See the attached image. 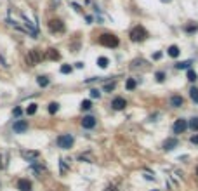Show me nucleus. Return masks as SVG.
<instances>
[{"label":"nucleus","instance_id":"nucleus-1","mask_svg":"<svg viewBox=\"0 0 198 191\" xmlns=\"http://www.w3.org/2000/svg\"><path fill=\"white\" fill-rule=\"evenodd\" d=\"M99 44L104 45V47H111V49H115V47H118L120 45V40H118V37H115L113 33H103L101 37H99Z\"/></svg>","mask_w":198,"mask_h":191},{"label":"nucleus","instance_id":"nucleus-2","mask_svg":"<svg viewBox=\"0 0 198 191\" xmlns=\"http://www.w3.org/2000/svg\"><path fill=\"white\" fill-rule=\"evenodd\" d=\"M129 35H131V40L132 42H142V40L148 38V31H146V28L141 26V24H137V26L132 28Z\"/></svg>","mask_w":198,"mask_h":191},{"label":"nucleus","instance_id":"nucleus-3","mask_svg":"<svg viewBox=\"0 0 198 191\" xmlns=\"http://www.w3.org/2000/svg\"><path fill=\"white\" fill-rule=\"evenodd\" d=\"M73 142H75V139H73L71 134H61L59 137H57V146H59L61 150H70V148H73Z\"/></svg>","mask_w":198,"mask_h":191},{"label":"nucleus","instance_id":"nucleus-4","mask_svg":"<svg viewBox=\"0 0 198 191\" xmlns=\"http://www.w3.org/2000/svg\"><path fill=\"white\" fill-rule=\"evenodd\" d=\"M82 127L83 129H87V130H90V129H94L96 127V124H97V120H96V116H92V115H87V116H83L82 118Z\"/></svg>","mask_w":198,"mask_h":191},{"label":"nucleus","instance_id":"nucleus-5","mask_svg":"<svg viewBox=\"0 0 198 191\" xmlns=\"http://www.w3.org/2000/svg\"><path fill=\"white\" fill-rule=\"evenodd\" d=\"M186 129H188V122L184 120V118H179V120H176V124H174L172 130H174V134H183Z\"/></svg>","mask_w":198,"mask_h":191},{"label":"nucleus","instance_id":"nucleus-6","mask_svg":"<svg viewBox=\"0 0 198 191\" xmlns=\"http://www.w3.org/2000/svg\"><path fill=\"white\" fill-rule=\"evenodd\" d=\"M49 30H51V31H56V33L64 31L63 21H59V19H51V21H49Z\"/></svg>","mask_w":198,"mask_h":191},{"label":"nucleus","instance_id":"nucleus-7","mask_svg":"<svg viewBox=\"0 0 198 191\" xmlns=\"http://www.w3.org/2000/svg\"><path fill=\"white\" fill-rule=\"evenodd\" d=\"M12 130H14L16 134H23L24 130H28V122L26 120H18V122H14V125H12Z\"/></svg>","mask_w":198,"mask_h":191},{"label":"nucleus","instance_id":"nucleus-8","mask_svg":"<svg viewBox=\"0 0 198 191\" xmlns=\"http://www.w3.org/2000/svg\"><path fill=\"white\" fill-rule=\"evenodd\" d=\"M125 106H127V101L123 98H115L111 101V108L116 109V111H122V109H125Z\"/></svg>","mask_w":198,"mask_h":191},{"label":"nucleus","instance_id":"nucleus-9","mask_svg":"<svg viewBox=\"0 0 198 191\" xmlns=\"http://www.w3.org/2000/svg\"><path fill=\"white\" fill-rule=\"evenodd\" d=\"M176 146H177V139H174V137H169V139H165V141H163V144H162V148H163L165 151H170V150H174Z\"/></svg>","mask_w":198,"mask_h":191},{"label":"nucleus","instance_id":"nucleus-10","mask_svg":"<svg viewBox=\"0 0 198 191\" xmlns=\"http://www.w3.org/2000/svg\"><path fill=\"white\" fill-rule=\"evenodd\" d=\"M18 189L19 191H31V183L28 179H19L18 181Z\"/></svg>","mask_w":198,"mask_h":191},{"label":"nucleus","instance_id":"nucleus-11","mask_svg":"<svg viewBox=\"0 0 198 191\" xmlns=\"http://www.w3.org/2000/svg\"><path fill=\"white\" fill-rule=\"evenodd\" d=\"M40 59H42V56H40V54L37 52V50H31V52H30V56H28V63H30V64H35V63H38V61H40Z\"/></svg>","mask_w":198,"mask_h":191},{"label":"nucleus","instance_id":"nucleus-12","mask_svg":"<svg viewBox=\"0 0 198 191\" xmlns=\"http://www.w3.org/2000/svg\"><path fill=\"white\" fill-rule=\"evenodd\" d=\"M183 98L181 96H172L170 98V106H174V108H181L183 106Z\"/></svg>","mask_w":198,"mask_h":191},{"label":"nucleus","instance_id":"nucleus-13","mask_svg":"<svg viewBox=\"0 0 198 191\" xmlns=\"http://www.w3.org/2000/svg\"><path fill=\"white\" fill-rule=\"evenodd\" d=\"M45 57H47V59H59V52H57L56 49H49L47 52H45Z\"/></svg>","mask_w":198,"mask_h":191},{"label":"nucleus","instance_id":"nucleus-14","mask_svg":"<svg viewBox=\"0 0 198 191\" xmlns=\"http://www.w3.org/2000/svg\"><path fill=\"white\" fill-rule=\"evenodd\" d=\"M47 111L51 113V115L57 113V111H59V104H57V103H49V104H47Z\"/></svg>","mask_w":198,"mask_h":191},{"label":"nucleus","instance_id":"nucleus-15","mask_svg":"<svg viewBox=\"0 0 198 191\" xmlns=\"http://www.w3.org/2000/svg\"><path fill=\"white\" fill-rule=\"evenodd\" d=\"M136 85H137V82H136V78H127V82H125V89L127 90H134L136 89Z\"/></svg>","mask_w":198,"mask_h":191},{"label":"nucleus","instance_id":"nucleus-16","mask_svg":"<svg viewBox=\"0 0 198 191\" xmlns=\"http://www.w3.org/2000/svg\"><path fill=\"white\" fill-rule=\"evenodd\" d=\"M108 64H110L108 57H104V56L97 57V66H99V68H108Z\"/></svg>","mask_w":198,"mask_h":191},{"label":"nucleus","instance_id":"nucleus-17","mask_svg":"<svg viewBox=\"0 0 198 191\" xmlns=\"http://www.w3.org/2000/svg\"><path fill=\"white\" fill-rule=\"evenodd\" d=\"M179 47H177V45H170V47H169V56L170 57H177L179 56Z\"/></svg>","mask_w":198,"mask_h":191},{"label":"nucleus","instance_id":"nucleus-18","mask_svg":"<svg viewBox=\"0 0 198 191\" xmlns=\"http://www.w3.org/2000/svg\"><path fill=\"white\" fill-rule=\"evenodd\" d=\"M188 127L191 130H198V116H193L191 120H188Z\"/></svg>","mask_w":198,"mask_h":191},{"label":"nucleus","instance_id":"nucleus-19","mask_svg":"<svg viewBox=\"0 0 198 191\" xmlns=\"http://www.w3.org/2000/svg\"><path fill=\"white\" fill-rule=\"evenodd\" d=\"M190 98L198 104V87H191L190 89Z\"/></svg>","mask_w":198,"mask_h":191},{"label":"nucleus","instance_id":"nucleus-20","mask_svg":"<svg viewBox=\"0 0 198 191\" xmlns=\"http://www.w3.org/2000/svg\"><path fill=\"white\" fill-rule=\"evenodd\" d=\"M37 82H38V85H40V87H47V85H49V82H51V80H49L47 77L40 75V77H38V78H37Z\"/></svg>","mask_w":198,"mask_h":191},{"label":"nucleus","instance_id":"nucleus-21","mask_svg":"<svg viewBox=\"0 0 198 191\" xmlns=\"http://www.w3.org/2000/svg\"><path fill=\"white\" fill-rule=\"evenodd\" d=\"M23 157L28 158V160H31V158H37L38 157V151H23Z\"/></svg>","mask_w":198,"mask_h":191},{"label":"nucleus","instance_id":"nucleus-22","mask_svg":"<svg viewBox=\"0 0 198 191\" xmlns=\"http://www.w3.org/2000/svg\"><path fill=\"white\" fill-rule=\"evenodd\" d=\"M186 78L190 80V82H196V80H198V75L195 73L193 70H188V73H186Z\"/></svg>","mask_w":198,"mask_h":191},{"label":"nucleus","instance_id":"nucleus-23","mask_svg":"<svg viewBox=\"0 0 198 191\" xmlns=\"http://www.w3.org/2000/svg\"><path fill=\"white\" fill-rule=\"evenodd\" d=\"M37 109H38V104H35V103H31V104H28V108H26V113H28V115H35V113H37Z\"/></svg>","mask_w":198,"mask_h":191},{"label":"nucleus","instance_id":"nucleus-24","mask_svg":"<svg viewBox=\"0 0 198 191\" xmlns=\"http://www.w3.org/2000/svg\"><path fill=\"white\" fill-rule=\"evenodd\" d=\"M90 108H92V101H90V99H83L82 101V109L83 111H89Z\"/></svg>","mask_w":198,"mask_h":191},{"label":"nucleus","instance_id":"nucleus-25","mask_svg":"<svg viewBox=\"0 0 198 191\" xmlns=\"http://www.w3.org/2000/svg\"><path fill=\"white\" fill-rule=\"evenodd\" d=\"M191 64H193V61H183V63H177V68L179 70H188Z\"/></svg>","mask_w":198,"mask_h":191},{"label":"nucleus","instance_id":"nucleus-26","mask_svg":"<svg viewBox=\"0 0 198 191\" xmlns=\"http://www.w3.org/2000/svg\"><path fill=\"white\" fill-rule=\"evenodd\" d=\"M61 73H64V75L71 73V66L70 64H61Z\"/></svg>","mask_w":198,"mask_h":191},{"label":"nucleus","instance_id":"nucleus-27","mask_svg":"<svg viewBox=\"0 0 198 191\" xmlns=\"http://www.w3.org/2000/svg\"><path fill=\"white\" fill-rule=\"evenodd\" d=\"M155 78H157V82H163L165 80V73L163 71H157V73H155Z\"/></svg>","mask_w":198,"mask_h":191},{"label":"nucleus","instance_id":"nucleus-28","mask_svg":"<svg viewBox=\"0 0 198 191\" xmlns=\"http://www.w3.org/2000/svg\"><path fill=\"white\" fill-rule=\"evenodd\" d=\"M113 89H115V82H111V83H108V85L103 87V90H104V92H111Z\"/></svg>","mask_w":198,"mask_h":191},{"label":"nucleus","instance_id":"nucleus-29","mask_svg":"<svg viewBox=\"0 0 198 191\" xmlns=\"http://www.w3.org/2000/svg\"><path fill=\"white\" fill-rule=\"evenodd\" d=\"M90 96H92L94 99H97V98H99V96H101V92H99V90H97V89H90Z\"/></svg>","mask_w":198,"mask_h":191},{"label":"nucleus","instance_id":"nucleus-30","mask_svg":"<svg viewBox=\"0 0 198 191\" xmlns=\"http://www.w3.org/2000/svg\"><path fill=\"white\" fill-rule=\"evenodd\" d=\"M21 113H23V109H21V108H14V111H12V115H14V116H19V115H21Z\"/></svg>","mask_w":198,"mask_h":191},{"label":"nucleus","instance_id":"nucleus-31","mask_svg":"<svg viewBox=\"0 0 198 191\" xmlns=\"http://www.w3.org/2000/svg\"><path fill=\"white\" fill-rule=\"evenodd\" d=\"M191 142H193V144H198V134L191 135Z\"/></svg>","mask_w":198,"mask_h":191},{"label":"nucleus","instance_id":"nucleus-32","mask_svg":"<svg viewBox=\"0 0 198 191\" xmlns=\"http://www.w3.org/2000/svg\"><path fill=\"white\" fill-rule=\"evenodd\" d=\"M198 30V26L195 24V26H186V31H196Z\"/></svg>","mask_w":198,"mask_h":191},{"label":"nucleus","instance_id":"nucleus-33","mask_svg":"<svg viewBox=\"0 0 198 191\" xmlns=\"http://www.w3.org/2000/svg\"><path fill=\"white\" fill-rule=\"evenodd\" d=\"M160 57H162V52H155L153 54V59H160Z\"/></svg>","mask_w":198,"mask_h":191},{"label":"nucleus","instance_id":"nucleus-34","mask_svg":"<svg viewBox=\"0 0 198 191\" xmlns=\"http://www.w3.org/2000/svg\"><path fill=\"white\" fill-rule=\"evenodd\" d=\"M108 191H115V186H110V188H108Z\"/></svg>","mask_w":198,"mask_h":191},{"label":"nucleus","instance_id":"nucleus-35","mask_svg":"<svg viewBox=\"0 0 198 191\" xmlns=\"http://www.w3.org/2000/svg\"><path fill=\"white\" fill-rule=\"evenodd\" d=\"M2 167H4V165H2V155H0V169H2Z\"/></svg>","mask_w":198,"mask_h":191},{"label":"nucleus","instance_id":"nucleus-36","mask_svg":"<svg viewBox=\"0 0 198 191\" xmlns=\"http://www.w3.org/2000/svg\"><path fill=\"white\" fill-rule=\"evenodd\" d=\"M196 176H198V167H196Z\"/></svg>","mask_w":198,"mask_h":191},{"label":"nucleus","instance_id":"nucleus-37","mask_svg":"<svg viewBox=\"0 0 198 191\" xmlns=\"http://www.w3.org/2000/svg\"><path fill=\"white\" fill-rule=\"evenodd\" d=\"M163 2H169V0H163Z\"/></svg>","mask_w":198,"mask_h":191}]
</instances>
